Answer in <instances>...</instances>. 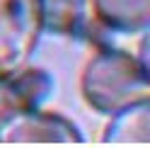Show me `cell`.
I'll return each instance as SVG.
<instances>
[{
    "label": "cell",
    "instance_id": "6da1fadb",
    "mask_svg": "<svg viewBox=\"0 0 150 148\" xmlns=\"http://www.w3.org/2000/svg\"><path fill=\"white\" fill-rule=\"evenodd\" d=\"M85 102L99 114H114L133 100L143 97L148 80L138 61L126 51L102 49L87 61L80 78Z\"/></svg>",
    "mask_w": 150,
    "mask_h": 148
},
{
    "label": "cell",
    "instance_id": "7a4b0ae2",
    "mask_svg": "<svg viewBox=\"0 0 150 148\" xmlns=\"http://www.w3.org/2000/svg\"><path fill=\"white\" fill-rule=\"evenodd\" d=\"M44 34V0H0V80L29 66Z\"/></svg>",
    "mask_w": 150,
    "mask_h": 148
},
{
    "label": "cell",
    "instance_id": "3957f363",
    "mask_svg": "<svg viewBox=\"0 0 150 148\" xmlns=\"http://www.w3.org/2000/svg\"><path fill=\"white\" fill-rule=\"evenodd\" d=\"M82 134L70 119L39 109L15 112L0 122V143H80Z\"/></svg>",
    "mask_w": 150,
    "mask_h": 148
},
{
    "label": "cell",
    "instance_id": "277c9868",
    "mask_svg": "<svg viewBox=\"0 0 150 148\" xmlns=\"http://www.w3.org/2000/svg\"><path fill=\"white\" fill-rule=\"evenodd\" d=\"M53 90V80L41 68H29L0 80V122L15 112L34 109Z\"/></svg>",
    "mask_w": 150,
    "mask_h": 148
},
{
    "label": "cell",
    "instance_id": "5b68a950",
    "mask_svg": "<svg viewBox=\"0 0 150 148\" xmlns=\"http://www.w3.org/2000/svg\"><path fill=\"white\" fill-rule=\"evenodd\" d=\"M104 143H150V97H138L114 112L102 134Z\"/></svg>",
    "mask_w": 150,
    "mask_h": 148
},
{
    "label": "cell",
    "instance_id": "8992f818",
    "mask_svg": "<svg viewBox=\"0 0 150 148\" xmlns=\"http://www.w3.org/2000/svg\"><path fill=\"white\" fill-rule=\"evenodd\" d=\"M97 20L121 34H136L150 27V0H92Z\"/></svg>",
    "mask_w": 150,
    "mask_h": 148
},
{
    "label": "cell",
    "instance_id": "52a82bcc",
    "mask_svg": "<svg viewBox=\"0 0 150 148\" xmlns=\"http://www.w3.org/2000/svg\"><path fill=\"white\" fill-rule=\"evenodd\" d=\"M85 24V0H44V32L73 36Z\"/></svg>",
    "mask_w": 150,
    "mask_h": 148
},
{
    "label": "cell",
    "instance_id": "ba28073f",
    "mask_svg": "<svg viewBox=\"0 0 150 148\" xmlns=\"http://www.w3.org/2000/svg\"><path fill=\"white\" fill-rule=\"evenodd\" d=\"M136 61H138V66H140V70H143V75H145L148 85H150V27H145V29H143Z\"/></svg>",
    "mask_w": 150,
    "mask_h": 148
}]
</instances>
